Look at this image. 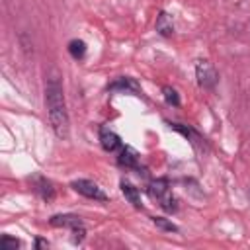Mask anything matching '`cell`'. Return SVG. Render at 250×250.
Here are the masks:
<instances>
[{
    "mask_svg": "<svg viewBox=\"0 0 250 250\" xmlns=\"http://www.w3.org/2000/svg\"><path fill=\"white\" fill-rule=\"evenodd\" d=\"M45 102H47V111H49V123L59 139H66L70 131V121L66 113V104L62 96V86L59 78H49L45 86Z\"/></svg>",
    "mask_w": 250,
    "mask_h": 250,
    "instance_id": "6da1fadb",
    "label": "cell"
},
{
    "mask_svg": "<svg viewBox=\"0 0 250 250\" xmlns=\"http://www.w3.org/2000/svg\"><path fill=\"white\" fill-rule=\"evenodd\" d=\"M195 76H197L199 86L201 88H207V90L215 88V84L219 80V74H217L215 66L209 61H197V64H195Z\"/></svg>",
    "mask_w": 250,
    "mask_h": 250,
    "instance_id": "7a4b0ae2",
    "label": "cell"
},
{
    "mask_svg": "<svg viewBox=\"0 0 250 250\" xmlns=\"http://www.w3.org/2000/svg\"><path fill=\"white\" fill-rule=\"evenodd\" d=\"M70 188H72L74 191H78L80 195L88 197V199L107 201V195L104 193V189H102L98 184H94L92 180H74V182L70 184Z\"/></svg>",
    "mask_w": 250,
    "mask_h": 250,
    "instance_id": "3957f363",
    "label": "cell"
},
{
    "mask_svg": "<svg viewBox=\"0 0 250 250\" xmlns=\"http://www.w3.org/2000/svg\"><path fill=\"white\" fill-rule=\"evenodd\" d=\"M100 143H102V148L107 150V152H113L121 146V139L117 133H113L111 129L107 127H102L100 129Z\"/></svg>",
    "mask_w": 250,
    "mask_h": 250,
    "instance_id": "277c9868",
    "label": "cell"
},
{
    "mask_svg": "<svg viewBox=\"0 0 250 250\" xmlns=\"http://www.w3.org/2000/svg\"><path fill=\"white\" fill-rule=\"evenodd\" d=\"M49 223H51L53 227H68L70 230H72L74 227L82 225L80 217H76V215H53V217L49 219Z\"/></svg>",
    "mask_w": 250,
    "mask_h": 250,
    "instance_id": "5b68a950",
    "label": "cell"
},
{
    "mask_svg": "<svg viewBox=\"0 0 250 250\" xmlns=\"http://www.w3.org/2000/svg\"><path fill=\"white\" fill-rule=\"evenodd\" d=\"M156 31L162 35V37H170L174 33V23H172V18L166 14V12H160L158 18H156Z\"/></svg>",
    "mask_w": 250,
    "mask_h": 250,
    "instance_id": "8992f818",
    "label": "cell"
},
{
    "mask_svg": "<svg viewBox=\"0 0 250 250\" xmlns=\"http://www.w3.org/2000/svg\"><path fill=\"white\" fill-rule=\"evenodd\" d=\"M117 162H119V166H125V168H137V164H139V154H137L131 146H125V148H121Z\"/></svg>",
    "mask_w": 250,
    "mask_h": 250,
    "instance_id": "52a82bcc",
    "label": "cell"
},
{
    "mask_svg": "<svg viewBox=\"0 0 250 250\" xmlns=\"http://www.w3.org/2000/svg\"><path fill=\"white\" fill-rule=\"evenodd\" d=\"M121 191H123V195H125V199H127L129 203H133L135 207H141V193H139V189H137L133 184L121 182Z\"/></svg>",
    "mask_w": 250,
    "mask_h": 250,
    "instance_id": "ba28073f",
    "label": "cell"
},
{
    "mask_svg": "<svg viewBox=\"0 0 250 250\" xmlns=\"http://www.w3.org/2000/svg\"><path fill=\"white\" fill-rule=\"evenodd\" d=\"M109 90H125V92H139V84L133 78H117L107 86Z\"/></svg>",
    "mask_w": 250,
    "mask_h": 250,
    "instance_id": "9c48e42d",
    "label": "cell"
},
{
    "mask_svg": "<svg viewBox=\"0 0 250 250\" xmlns=\"http://www.w3.org/2000/svg\"><path fill=\"white\" fill-rule=\"evenodd\" d=\"M166 193H168V180L160 178V180H156V182H152V184H150V195H152V197H156L158 201H160Z\"/></svg>",
    "mask_w": 250,
    "mask_h": 250,
    "instance_id": "30bf717a",
    "label": "cell"
},
{
    "mask_svg": "<svg viewBox=\"0 0 250 250\" xmlns=\"http://www.w3.org/2000/svg\"><path fill=\"white\" fill-rule=\"evenodd\" d=\"M68 53L72 59H82L86 55V43L82 39H72L68 43Z\"/></svg>",
    "mask_w": 250,
    "mask_h": 250,
    "instance_id": "8fae6325",
    "label": "cell"
},
{
    "mask_svg": "<svg viewBox=\"0 0 250 250\" xmlns=\"http://www.w3.org/2000/svg\"><path fill=\"white\" fill-rule=\"evenodd\" d=\"M37 189H39V193H41V197H43L45 201H51V199L55 197V189H53V184H51V182H47V180H39V186H37Z\"/></svg>",
    "mask_w": 250,
    "mask_h": 250,
    "instance_id": "7c38bea8",
    "label": "cell"
},
{
    "mask_svg": "<svg viewBox=\"0 0 250 250\" xmlns=\"http://www.w3.org/2000/svg\"><path fill=\"white\" fill-rule=\"evenodd\" d=\"M162 94H164V100H166L170 105H180V96H178V92H176L172 86H164V88H162Z\"/></svg>",
    "mask_w": 250,
    "mask_h": 250,
    "instance_id": "4fadbf2b",
    "label": "cell"
},
{
    "mask_svg": "<svg viewBox=\"0 0 250 250\" xmlns=\"http://www.w3.org/2000/svg\"><path fill=\"white\" fill-rule=\"evenodd\" d=\"M160 205H162V209H164V211H168V213H174V211L178 209V199H176L174 195L166 193V195L160 199Z\"/></svg>",
    "mask_w": 250,
    "mask_h": 250,
    "instance_id": "5bb4252c",
    "label": "cell"
},
{
    "mask_svg": "<svg viewBox=\"0 0 250 250\" xmlns=\"http://www.w3.org/2000/svg\"><path fill=\"white\" fill-rule=\"evenodd\" d=\"M152 223H154L158 229H162V230H168V232H176V230H178V227H176L172 221L164 219V217H152Z\"/></svg>",
    "mask_w": 250,
    "mask_h": 250,
    "instance_id": "9a60e30c",
    "label": "cell"
},
{
    "mask_svg": "<svg viewBox=\"0 0 250 250\" xmlns=\"http://www.w3.org/2000/svg\"><path fill=\"white\" fill-rule=\"evenodd\" d=\"M0 246H2V250H16V248L20 246V240H18V238H12V236H8V234H4V236L0 238Z\"/></svg>",
    "mask_w": 250,
    "mask_h": 250,
    "instance_id": "2e32d148",
    "label": "cell"
}]
</instances>
